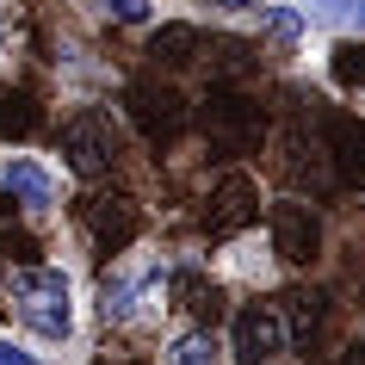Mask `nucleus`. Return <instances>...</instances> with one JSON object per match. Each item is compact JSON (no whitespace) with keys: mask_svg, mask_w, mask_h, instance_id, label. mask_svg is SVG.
Here are the masks:
<instances>
[{"mask_svg":"<svg viewBox=\"0 0 365 365\" xmlns=\"http://www.w3.org/2000/svg\"><path fill=\"white\" fill-rule=\"evenodd\" d=\"M13 322L31 328L38 341H68L75 334V285L62 267H19L6 285H0Z\"/></svg>","mask_w":365,"mask_h":365,"instance_id":"obj_1","label":"nucleus"},{"mask_svg":"<svg viewBox=\"0 0 365 365\" xmlns=\"http://www.w3.org/2000/svg\"><path fill=\"white\" fill-rule=\"evenodd\" d=\"M56 149H62V161H68V173H75V180H99V173H112V168H118L124 136H118V118H112V112L81 106V112L62 118Z\"/></svg>","mask_w":365,"mask_h":365,"instance_id":"obj_2","label":"nucleus"},{"mask_svg":"<svg viewBox=\"0 0 365 365\" xmlns=\"http://www.w3.org/2000/svg\"><path fill=\"white\" fill-rule=\"evenodd\" d=\"M198 124H205V136H211V149L223 155V161L260 149V136H267L260 99H248L242 87H211V99L198 106Z\"/></svg>","mask_w":365,"mask_h":365,"instance_id":"obj_3","label":"nucleus"},{"mask_svg":"<svg viewBox=\"0 0 365 365\" xmlns=\"http://www.w3.org/2000/svg\"><path fill=\"white\" fill-rule=\"evenodd\" d=\"M124 118H130L149 143H173V136L192 124V106H186L180 87H168V81H130V87H124Z\"/></svg>","mask_w":365,"mask_h":365,"instance_id":"obj_4","label":"nucleus"},{"mask_svg":"<svg viewBox=\"0 0 365 365\" xmlns=\"http://www.w3.org/2000/svg\"><path fill=\"white\" fill-rule=\"evenodd\" d=\"M279 353H291L279 304H242L230 322V359L235 365H272Z\"/></svg>","mask_w":365,"mask_h":365,"instance_id":"obj_5","label":"nucleus"},{"mask_svg":"<svg viewBox=\"0 0 365 365\" xmlns=\"http://www.w3.org/2000/svg\"><path fill=\"white\" fill-rule=\"evenodd\" d=\"M272 254L285 267H316L322 260V217H316V205H304V198H279L272 205Z\"/></svg>","mask_w":365,"mask_h":365,"instance_id":"obj_6","label":"nucleus"},{"mask_svg":"<svg viewBox=\"0 0 365 365\" xmlns=\"http://www.w3.org/2000/svg\"><path fill=\"white\" fill-rule=\"evenodd\" d=\"M0 211H25V217L56 211V173L38 155H6L0 161Z\"/></svg>","mask_w":365,"mask_h":365,"instance_id":"obj_7","label":"nucleus"},{"mask_svg":"<svg viewBox=\"0 0 365 365\" xmlns=\"http://www.w3.org/2000/svg\"><path fill=\"white\" fill-rule=\"evenodd\" d=\"M254 223H260V186H254V173L230 168L211 186V198H205V230L211 235H242Z\"/></svg>","mask_w":365,"mask_h":365,"instance_id":"obj_8","label":"nucleus"},{"mask_svg":"<svg viewBox=\"0 0 365 365\" xmlns=\"http://www.w3.org/2000/svg\"><path fill=\"white\" fill-rule=\"evenodd\" d=\"M279 173H285L297 192H328L334 186V168H328V143L322 136H309L304 124H285V136H279Z\"/></svg>","mask_w":365,"mask_h":365,"instance_id":"obj_9","label":"nucleus"},{"mask_svg":"<svg viewBox=\"0 0 365 365\" xmlns=\"http://www.w3.org/2000/svg\"><path fill=\"white\" fill-rule=\"evenodd\" d=\"M87 235H93V248L99 254H124L143 235V205L124 192H99L87 198Z\"/></svg>","mask_w":365,"mask_h":365,"instance_id":"obj_10","label":"nucleus"},{"mask_svg":"<svg viewBox=\"0 0 365 365\" xmlns=\"http://www.w3.org/2000/svg\"><path fill=\"white\" fill-rule=\"evenodd\" d=\"M328 168H334V180H346V186H365V118L353 112H334L328 118Z\"/></svg>","mask_w":365,"mask_h":365,"instance_id":"obj_11","label":"nucleus"},{"mask_svg":"<svg viewBox=\"0 0 365 365\" xmlns=\"http://www.w3.org/2000/svg\"><path fill=\"white\" fill-rule=\"evenodd\" d=\"M168 304L186 309V316H192V328H211L217 316H223V291H217L198 267H180V272H168Z\"/></svg>","mask_w":365,"mask_h":365,"instance_id":"obj_12","label":"nucleus"},{"mask_svg":"<svg viewBox=\"0 0 365 365\" xmlns=\"http://www.w3.org/2000/svg\"><path fill=\"white\" fill-rule=\"evenodd\" d=\"M205 56V31L186 19L161 25V31H149V62L155 68H168V75H180V68H192V62Z\"/></svg>","mask_w":365,"mask_h":365,"instance_id":"obj_13","label":"nucleus"},{"mask_svg":"<svg viewBox=\"0 0 365 365\" xmlns=\"http://www.w3.org/2000/svg\"><path fill=\"white\" fill-rule=\"evenodd\" d=\"M279 316H285V341L291 353H316V341H322V297L316 291H285V304H279Z\"/></svg>","mask_w":365,"mask_h":365,"instance_id":"obj_14","label":"nucleus"},{"mask_svg":"<svg viewBox=\"0 0 365 365\" xmlns=\"http://www.w3.org/2000/svg\"><path fill=\"white\" fill-rule=\"evenodd\" d=\"M205 56H211V75L223 81V87H235V81H248L254 68H260V56H254L248 38H230V31H217V38H205Z\"/></svg>","mask_w":365,"mask_h":365,"instance_id":"obj_15","label":"nucleus"},{"mask_svg":"<svg viewBox=\"0 0 365 365\" xmlns=\"http://www.w3.org/2000/svg\"><path fill=\"white\" fill-rule=\"evenodd\" d=\"M161 365H223V341L211 328H180L161 353Z\"/></svg>","mask_w":365,"mask_h":365,"instance_id":"obj_16","label":"nucleus"},{"mask_svg":"<svg viewBox=\"0 0 365 365\" xmlns=\"http://www.w3.org/2000/svg\"><path fill=\"white\" fill-rule=\"evenodd\" d=\"M38 124H43V106L25 93V87L19 93H0V136H6V143H25Z\"/></svg>","mask_w":365,"mask_h":365,"instance_id":"obj_17","label":"nucleus"},{"mask_svg":"<svg viewBox=\"0 0 365 365\" xmlns=\"http://www.w3.org/2000/svg\"><path fill=\"white\" fill-rule=\"evenodd\" d=\"M260 25H267V38H272V43H285V50L309 31L304 6H291V0H267V6H260Z\"/></svg>","mask_w":365,"mask_h":365,"instance_id":"obj_18","label":"nucleus"},{"mask_svg":"<svg viewBox=\"0 0 365 365\" xmlns=\"http://www.w3.org/2000/svg\"><path fill=\"white\" fill-rule=\"evenodd\" d=\"M328 75H334V87H365V38H341L334 43Z\"/></svg>","mask_w":365,"mask_h":365,"instance_id":"obj_19","label":"nucleus"},{"mask_svg":"<svg viewBox=\"0 0 365 365\" xmlns=\"http://www.w3.org/2000/svg\"><path fill=\"white\" fill-rule=\"evenodd\" d=\"M304 19H316V25H341V31H365V0H309Z\"/></svg>","mask_w":365,"mask_h":365,"instance_id":"obj_20","label":"nucleus"},{"mask_svg":"<svg viewBox=\"0 0 365 365\" xmlns=\"http://www.w3.org/2000/svg\"><path fill=\"white\" fill-rule=\"evenodd\" d=\"M106 19H118V25H143V19H149V0H106Z\"/></svg>","mask_w":365,"mask_h":365,"instance_id":"obj_21","label":"nucleus"},{"mask_svg":"<svg viewBox=\"0 0 365 365\" xmlns=\"http://www.w3.org/2000/svg\"><path fill=\"white\" fill-rule=\"evenodd\" d=\"M0 365H43V359H38V353H31L25 341H13V334H0Z\"/></svg>","mask_w":365,"mask_h":365,"instance_id":"obj_22","label":"nucleus"},{"mask_svg":"<svg viewBox=\"0 0 365 365\" xmlns=\"http://www.w3.org/2000/svg\"><path fill=\"white\" fill-rule=\"evenodd\" d=\"M205 6H217V13H260L267 0H205Z\"/></svg>","mask_w":365,"mask_h":365,"instance_id":"obj_23","label":"nucleus"},{"mask_svg":"<svg viewBox=\"0 0 365 365\" xmlns=\"http://www.w3.org/2000/svg\"><path fill=\"white\" fill-rule=\"evenodd\" d=\"M334 365H365V341H353V346H341V359Z\"/></svg>","mask_w":365,"mask_h":365,"instance_id":"obj_24","label":"nucleus"},{"mask_svg":"<svg viewBox=\"0 0 365 365\" xmlns=\"http://www.w3.org/2000/svg\"><path fill=\"white\" fill-rule=\"evenodd\" d=\"M93 365H149V359H93Z\"/></svg>","mask_w":365,"mask_h":365,"instance_id":"obj_25","label":"nucleus"}]
</instances>
